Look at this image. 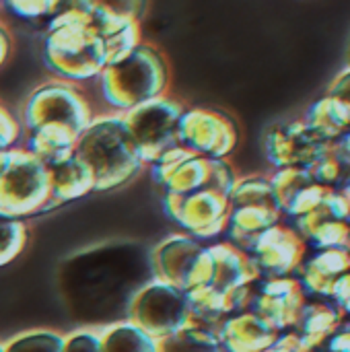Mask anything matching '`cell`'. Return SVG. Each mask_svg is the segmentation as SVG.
<instances>
[{"mask_svg": "<svg viewBox=\"0 0 350 352\" xmlns=\"http://www.w3.org/2000/svg\"><path fill=\"white\" fill-rule=\"evenodd\" d=\"M62 6L47 23L43 62L68 82L91 80L107 66L105 43L87 21L78 2H62Z\"/></svg>", "mask_w": 350, "mask_h": 352, "instance_id": "6da1fadb", "label": "cell"}, {"mask_svg": "<svg viewBox=\"0 0 350 352\" xmlns=\"http://www.w3.org/2000/svg\"><path fill=\"white\" fill-rule=\"evenodd\" d=\"M74 155L91 169L95 192H107L128 184L142 167L140 153L122 116L93 120L78 136Z\"/></svg>", "mask_w": 350, "mask_h": 352, "instance_id": "7a4b0ae2", "label": "cell"}, {"mask_svg": "<svg viewBox=\"0 0 350 352\" xmlns=\"http://www.w3.org/2000/svg\"><path fill=\"white\" fill-rule=\"evenodd\" d=\"M169 85V68L163 54L149 45H136L118 64L105 66L99 74L103 99L118 109H134L140 103L157 99Z\"/></svg>", "mask_w": 350, "mask_h": 352, "instance_id": "3957f363", "label": "cell"}, {"mask_svg": "<svg viewBox=\"0 0 350 352\" xmlns=\"http://www.w3.org/2000/svg\"><path fill=\"white\" fill-rule=\"evenodd\" d=\"M50 167L27 151L0 153V217L23 219L54 208Z\"/></svg>", "mask_w": 350, "mask_h": 352, "instance_id": "277c9868", "label": "cell"}, {"mask_svg": "<svg viewBox=\"0 0 350 352\" xmlns=\"http://www.w3.org/2000/svg\"><path fill=\"white\" fill-rule=\"evenodd\" d=\"M229 204L227 231L233 248L239 252H252L260 235L278 223L281 206L270 182L266 179L252 177L235 184Z\"/></svg>", "mask_w": 350, "mask_h": 352, "instance_id": "5b68a950", "label": "cell"}, {"mask_svg": "<svg viewBox=\"0 0 350 352\" xmlns=\"http://www.w3.org/2000/svg\"><path fill=\"white\" fill-rule=\"evenodd\" d=\"M126 322L138 326L159 342L192 326L188 297L184 291L153 278L132 297Z\"/></svg>", "mask_w": 350, "mask_h": 352, "instance_id": "8992f818", "label": "cell"}, {"mask_svg": "<svg viewBox=\"0 0 350 352\" xmlns=\"http://www.w3.org/2000/svg\"><path fill=\"white\" fill-rule=\"evenodd\" d=\"M184 105L165 95L126 111L122 118L140 153L142 163H155L167 151L179 146V120Z\"/></svg>", "mask_w": 350, "mask_h": 352, "instance_id": "52a82bcc", "label": "cell"}, {"mask_svg": "<svg viewBox=\"0 0 350 352\" xmlns=\"http://www.w3.org/2000/svg\"><path fill=\"white\" fill-rule=\"evenodd\" d=\"M23 122L29 132L41 126H64L80 136L93 118L89 101L72 82L50 80L29 95L23 107Z\"/></svg>", "mask_w": 350, "mask_h": 352, "instance_id": "ba28073f", "label": "cell"}, {"mask_svg": "<svg viewBox=\"0 0 350 352\" xmlns=\"http://www.w3.org/2000/svg\"><path fill=\"white\" fill-rule=\"evenodd\" d=\"M155 278L184 293L204 287L210 280V254L200 241L188 235L163 239L151 254Z\"/></svg>", "mask_w": 350, "mask_h": 352, "instance_id": "9c48e42d", "label": "cell"}, {"mask_svg": "<svg viewBox=\"0 0 350 352\" xmlns=\"http://www.w3.org/2000/svg\"><path fill=\"white\" fill-rule=\"evenodd\" d=\"M231 192L208 186L186 196H165V212L192 239H215L227 229L231 210Z\"/></svg>", "mask_w": 350, "mask_h": 352, "instance_id": "30bf717a", "label": "cell"}, {"mask_svg": "<svg viewBox=\"0 0 350 352\" xmlns=\"http://www.w3.org/2000/svg\"><path fill=\"white\" fill-rule=\"evenodd\" d=\"M179 144L200 157L223 159L237 144L235 124L212 109L190 107L179 120Z\"/></svg>", "mask_w": 350, "mask_h": 352, "instance_id": "8fae6325", "label": "cell"}, {"mask_svg": "<svg viewBox=\"0 0 350 352\" xmlns=\"http://www.w3.org/2000/svg\"><path fill=\"white\" fill-rule=\"evenodd\" d=\"M78 6L105 43L107 66L118 64L136 45H140V27L132 12L113 8L107 2L93 0H78Z\"/></svg>", "mask_w": 350, "mask_h": 352, "instance_id": "7c38bea8", "label": "cell"}, {"mask_svg": "<svg viewBox=\"0 0 350 352\" xmlns=\"http://www.w3.org/2000/svg\"><path fill=\"white\" fill-rule=\"evenodd\" d=\"M210 280L208 287L227 295H248L250 283L260 274L254 258L245 256L231 243H217L208 248Z\"/></svg>", "mask_w": 350, "mask_h": 352, "instance_id": "4fadbf2b", "label": "cell"}, {"mask_svg": "<svg viewBox=\"0 0 350 352\" xmlns=\"http://www.w3.org/2000/svg\"><path fill=\"white\" fill-rule=\"evenodd\" d=\"M318 136L307 124L293 122L287 126L272 128L266 138V153L270 161L285 169H295L297 165H314L318 161Z\"/></svg>", "mask_w": 350, "mask_h": 352, "instance_id": "5bb4252c", "label": "cell"}, {"mask_svg": "<svg viewBox=\"0 0 350 352\" xmlns=\"http://www.w3.org/2000/svg\"><path fill=\"white\" fill-rule=\"evenodd\" d=\"M217 336L225 352H270L278 342V332L252 311L227 318Z\"/></svg>", "mask_w": 350, "mask_h": 352, "instance_id": "9a60e30c", "label": "cell"}, {"mask_svg": "<svg viewBox=\"0 0 350 352\" xmlns=\"http://www.w3.org/2000/svg\"><path fill=\"white\" fill-rule=\"evenodd\" d=\"M252 314L264 320L276 332L295 326L301 316V297L297 287L289 280L266 283L254 301Z\"/></svg>", "mask_w": 350, "mask_h": 352, "instance_id": "2e32d148", "label": "cell"}, {"mask_svg": "<svg viewBox=\"0 0 350 352\" xmlns=\"http://www.w3.org/2000/svg\"><path fill=\"white\" fill-rule=\"evenodd\" d=\"M252 254L258 270H264L272 276H281L295 268L299 260V241L291 231L274 225L272 229L260 235Z\"/></svg>", "mask_w": 350, "mask_h": 352, "instance_id": "e0dca14e", "label": "cell"}, {"mask_svg": "<svg viewBox=\"0 0 350 352\" xmlns=\"http://www.w3.org/2000/svg\"><path fill=\"white\" fill-rule=\"evenodd\" d=\"M50 184H52V200L54 204L78 200L91 192H95L93 173L87 163L78 155H70L64 161L50 167Z\"/></svg>", "mask_w": 350, "mask_h": 352, "instance_id": "ac0fdd59", "label": "cell"}, {"mask_svg": "<svg viewBox=\"0 0 350 352\" xmlns=\"http://www.w3.org/2000/svg\"><path fill=\"white\" fill-rule=\"evenodd\" d=\"M76 140L78 136L64 126H41L31 130L25 151L52 167L74 153Z\"/></svg>", "mask_w": 350, "mask_h": 352, "instance_id": "d6986e66", "label": "cell"}, {"mask_svg": "<svg viewBox=\"0 0 350 352\" xmlns=\"http://www.w3.org/2000/svg\"><path fill=\"white\" fill-rule=\"evenodd\" d=\"M103 352H159V342L130 322H116L101 334Z\"/></svg>", "mask_w": 350, "mask_h": 352, "instance_id": "ffe728a7", "label": "cell"}, {"mask_svg": "<svg viewBox=\"0 0 350 352\" xmlns=\"http://www.w3.org/2000/svg\"><path fill=\"white\" fill-rule=\"evenodd\" d=\"M159 352H225L215 332L200 326H188L177 334L159 340Z\"/></svg>", "mask_w": 350, "mask_h": 352, "instance_id": "44dd1931", "label": "cell"}, {"mask_svg": "<svg viewBox=\"0 0 350 352\" xmlns=\"http://www.w3.org/2000/svg\"><path fill=\"white\" fill-rule=\"evenodd\" d=\"M66 338L52 330H33L14 336L4 344V352H64Z\"/></svg>", "mask_w": 350, "mask_h": 352, "instance_id": "7402d4cb", "label": "cell"}, {"mask_svg": "<svg viewBox=\"0 0 350 352\" xmlns=\"http://www.w3.org/2000/svg\"><path fill=\"white\" fill-rule=\"evenodd\" d=\"M27 245V227L19 219L0 217V266L10 264Z\"/></svg>", "mask_w": 350, "mask_h": 352, "instance_id": "603a6c76", "label": "cell"}, {"mask_svg": "<svg viewBox=\"0 0 350 352\" xmlns=\"http://www.w3.org/2000/svg\"><path fill=\"white\" fill-rule=\"evenodd\" d=\"M6 6H10V10L23 19H39V16H54L60 8V2L54 0H12L6 2Z\"/></svg>", "mask_w": 350, "mask_h": 352, "instance_id": "cb8c5ba5", "label": "cell"}, {"mask_svg": "<svg viewBox=\"0 0 350 352\" xmlns=\"http://www.w3.org/2000/svg\"><path fill=\"white\" fill-rule=\"evenodd\" d=\"M64 352H103L101 338L93 330H78L66 338Z\"/></svg>", "mask_w": 350, "mask_h": 352, "instance_id": "d4e9b609", "label": "cell"}, {"mask_svg": "<svg viewBox=\"0 0 350 352\" xmlns=\"http://www.w3.org/2000/svg\"><path fill=\"white\" fill-rule=\"evenodd\" d=\"M270 352H314L309 351L307 346H303V342L291 334V336H285V338H278V342L274 344V349Z\"/></svg>", "mask_w": 350, "mask_h": 352, "instance_id": "484cf974", "label": "cell"}, {"mask_svg": "<svg viewBox=\"0 0 350 352\" xmlns=\"http://www.w3.org/2000/svg\"><path fill=\"white\" fill-rule=\"evenodd\" d=\"M10 33H8V29L0 23V66L8 60V56H10Z\"/></svg>", "mask_w": 350, "mask_h": 352, "instance_id": "4316f807", "label": "cell"}, {"mask_svg": "<svg viewBox=\"0 0 350 352\" xmlns=\"http://www.w3.org/2000/svg\"><path fill=\"white\" fill-rule=\"evenodd\" d=\"M0 352H4V344H0Z\"/></svg>", "mask_w": 350, "mask_h": 352, "instance_id": "83f0119b", "label": "cell"}]
</instances>
